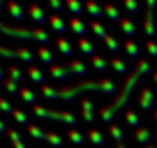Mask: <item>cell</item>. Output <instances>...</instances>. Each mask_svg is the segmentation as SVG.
<instances>
[{
    "label": "cell",
    "instance_id": "cell-38",
    "mask_svg": "<svg viewBox=\"0 0 157 148\" xmlns=\"http://www.w3.org/2000/svg\"><path fill=\"white\" fill-rule=\"evenodd\" d=\"M42 95H44V97L46 99H58V90H56V88H51V86H42Z\"/></svg>",
    "mask_w": 157,
    "mask_h": 148
},
{
    "label": "cell",
    "instance_id": "cell-40",
    "mask_svg": "<svg viewBox=\"0 0 157 148\" xmlns=\"http://www.w3.org/2000/svg\"><path fill=\"white\" fill-rule=\"evenodd\" d=\"M111 65H113V67H116V69H118L120 74H127V65H125L123 60L118 58V56H116V58H111Z\"/></svg>",
    "mask_w": 157,
    "mask_h": 148
},
{
    "label": "cell",
    "instance_id": "cell-49",
    "mask_svg": "<svg viewBox=\"0 0 157 148\" xmlns=\"http://www.w3.org/2000/svg\"><path fill=\"white\" fill-rule=\"evenodd\" d=\"M152 76H155V81H157V69H155V72H152Z\"/></svg>",
    "mask_w": 157,
    "mask_h": 148
},
{
    "label": "cell",
    "instance_id": "cell-24",
    "mask_svg": "<svg viewBox=\"0 0 157 148\" xmlns=\"http://www.w3.org/2000/svg\"><path fill=\"white\" fill-rule=\"evenodd\" d=\"M78 46H81L83 56H90V58H93V56H97V51H95V44H93V42H88L86 37H81V40H78Z\"/></svg>",
    "mask_w": 157,
    "mask_h": 148
},
{
    "label": "cell",
    "instance_id": "cell-21",
    "mask_svg": "<svg viewBox=\"0 0 157 148\" xmlns=\"http://www.w3.org/2000/svg\"><path fill=\"white\" fill-rule=\"evenodd\" d=\"M56 44H58L60 53H63L65 58H72V44L67 42V37H58V40H56Z\"/></svg>",
    "mask_w": 157,
    "mask_h": 148
},
{
    "label": "cell",
    "instance_id": "cell-47",
    "mask_svg": "<svg viewBox=\"0 0 157 148\" xmlns=\"http://www.w3.org/2000/svg\"><path fill=\"white\" fill-rule=\"evenodd\" d=\"M0 81H5V72H2V67H0Z\"/></svg>",
    "mask_w": 157,
    "mask_h": 148
},
{
    "label": "cell",
    "instance_id": "cell-25",
    "mask_svg": "<svg viewBox=\"0 0 157 148\" xmlns=\"http://www.w3.org/2000/svg\"><path fill=\"white\" fill-rule=\"evenodd\" d=\"M65 5H67V10L72 12V16H81L83 14V7H86V5H81V0H67Z\"/></svg>",
    "mask_w": 157,
    "mask_h": 148
},
{
    "label": "cell",
    "instance_id": "cell-31",
    "mask_svg": "<svg viewBox=\"0 0 157 148\" xmlns=\"http://www.w3.org/2000/svg\"><path fill=\"white\" fill-rule=\"evenodd\" d=\"M104 14L109 16V19L111 21H116V23H120V14H118V10L116 7L111 5V2H106V5H104Z\"/></svg>",
    "mask_w": 157,
    "mask_h": 148
},
{
    "label": "cell",
    "instance_id": "cell-29",
    "mask_svg": "<svg viewBox=\"0 0 157 148\" xmlns=\"http://www.w3.org/2000/svg\"><path fill=\"white\" fill-rule=\"evenodd\" d=\"M2 88H5V90H7V93H10V95H19V93H21V88H19V84H16V81H12V79H10V76H7V79H5V81H2Z\"/></svg>",
    "mask_w": 157,
    "mask_h": 148
},
{
    "label": "cell",
    "instance_id": "cell-15",
    "mask_svg": "<svg viewBox=\"0 0 157 148\" xmlns=\"http://www.w3.org/2000/svg\"><path fill=\"white\" fill-rule=\"evenodd\" d=\"M28 14L35 19V23H44V21L49 19V16L44 14V10H42L39 5H30V7H28Z\"/></svg>",
    "mask_w": 157,
    "mask_h": 148
},
{
    "label": "cell",
    "instance_id": "cell-9",
    "mask_svg": "<svg viewBox=\"0 0 157 148\" xmlns=\"http://www.w3.org/2000/svg\"><path fill=\"white\" fill-rule=\"evenodd\" d=\"M49 23H51V28H53L60 37H63L65 30H67V23L63 21V16H60V14H51V16H49Z\"/></svg>",
    "mask_w": 157,
    "mask_h": 148
},
{
    "label": "cell",
    "instance_id": "cell-14",
    "mask_svg": "<svg viewBox=\"0 0 157 148\" xmlns=\"http://www.w3.org/2000/svg\"><path fill=\"white\" fill-rule=\"evenodd\" d=\"M88 139L95 143V148H104V134H102V130L90 127V130H88Z\"/></svg>",
    "mask_w": 157,
    "mask_h": 148
},
{
    "label": "cell",
    "instance_id": "cell-51",
    "mask_svg": "<svg viewBox=\"0 0 157 148\" xmlns=\"http://www.w3.org/2000/svg\"><path fill=\"white\" fill-rule=\"evenodd\" d=\"M146 148H157V146H152V143H150V146H146Z\"/></svg>",
    "mask_w": 157,
    "mask_h": 148
},
{
    "label": "cell",
    "instance_id": "cell-27",
    "mask_svg": "<svg viewBox=\"0 0 157 148\" xmlns=\"http://www.w3.org/2000/svg\"><path fill=\"white\" fill-rule=\"evenodd\" d=\"M67 139L74 143V146H83V141H86V139H83V134L78 132V130H72V127L67 130Z\"/></svg>",
    "mask_w": 157,
    "mask_h": 148
},
{
    "label": "cell",
    "instance_id": "cell-34",
    "mask_svg": "<svg viewBox=\"0 0 157 148\" xmlns=\"http://www.w3.org/2000/svg\"><path fill=\"white\" fill-rule=\"evenodd\" d=\"M7 76H10L12 81H16V84H21V81H23V72H21L19 67H14V65H10V69H7Z\"/></svg>",
    "mask_w": 157,
    "mask_h": 148
},
{
    "label": "cell",
    "instance_id": "cell-50",
    "mask_svg": "<svg viewBox=\"0 0 157 148\" xmlns=\"http://www.w3.org/2000/svg\"><path fill=\"white\" fill-rule=\"evenodd\" d=\"M2 7H5V2H2V0H0V10H2Z\"/></svg>",
    "mask_w": 157,
    "mask_h": 148
},
{
    "label": "cell",
    "instance_id": "cell-8",
    "mask_svg": "<svg viewBox=\"0 0 157 148\" xmlns=\"http://www.w3.org/2000/svg\"><path fill=\"white\" fill-rule=\"evenodd\" d=\"M7 12L12 14L14 21H23L25 19V12H23V7L19 5V0H10V2H7Z\"/></svg>",
    "mask_w": 157,
    "mask_h": 148
},
{
    "label": "cell",
    "instance_id": "cell-41",
    "mask_svg": "<svg viewBox=\"0 0 157 148\" xmlns=\"http://www.w3.org/2000/svg\"><path fill=\"white\" fill-rule=\"evenodd\" d=\"M123 5L127 7L132 14H139V10H141V7H139V0H123Z\"/></svg>",
    "mask_w": 157,
    "mask_h": 148
},
{
    "label": "cell",
    "instance_id": "cell-30",
    "mask_svg": "<svg viewBox=\"0 0 157 148\" xmlns=\"http://www.w3.org/2000/svg\"><path fill=\"white\" fill-rule=\"evenodd\" d=\"M12 116H14V120H16L19 125H25V127L30 125V120H28V114H25L23 109H14V114H12Z\"/></svg>",
    "mask_w": 157,
    "mask_h": 148
},
{
    "label": "cell",
    "instance_id": "cell-35",
    "mask_svg": "<svg viewBox=\"0 0 157 148\" xmlns=\"http://www.w3.org/2000/svg\"><path fill=\"white\" fill-rule=\"evenodd\" d=\"M90 28H93V33L97 35V37H99L102 42H104V40L109 37V33H106V30L102 28V23H99V21H93V23H90Z\"/></svg>",
    "mask_w": 157,
    "mask_h": 148
},
{
    "label": "cell",
    "instance_id": "cell-54",
    "mask_svg": "<svg viewBox=\"0 0 157 148\" xmlns=\"http://www.w3.org/2000/svg\"><path fill=\"white\" fill-rule=\"evenodd\" d=\"M0 25H2V23H0Z\"/></svg>",
    "mask_w": 157,
    "mask_h": 148
},
{
    "label": "cell",
    "instance_id": "cell-12",
    "mask_svg": "<svg viewBox=\"0 0 157 148\" xmlns=\"http://www.w3.org/2000/svg\"><path fill=\"white\" fill-rule=\"evenodd\" d=\"M86 10L90 12V16H93L95 21L102 19V14H104V7H99L97 0H86Z\"/></svg>",
    "mask_w": 157,
    "mask_h": 148
},
{
    "label": "cell",
    "instance_id": "cell-10",
    "mask_svg": "<svg viewBox=\"0 0 157 148\" xmlns=\"http://www.w3.org/2000/svg\"><path fill=\"white\" fill-rule=\"evenodd\" d=\"M49 74L53 76L56 81H65V79L69 76V69H67V65H65V67H63V65H51V67H49Z\"/></svg>",
    "mask_w": 157,
    "mask_h": 148
},
{
    "label": "cell",
    "instance_id": "cell-13",
    "mask_svg": "<svg viewBox=\"0 0 157 148\" xmlns=\"http://www.w3.org/2000/svg\"><path fill=\"white\" fill-rule=\"evenodd\" d=\"M69 28L74 30V35H76L78 40L86 37V25H83V21L78 19V16H72V19H69Z\"/></svg>",
    "mask_w": 157,
    "mask_h": 148
},
{
    "label": "cell",
    "instance_id": "cell-33",
    "mask_svg": "<svg viewBox=\"0 0 157 148\" xmlns=\"http://www.w3.org/2000/svg\"><path fill=\"white\" fill-rule=\"evenodd\" d=\"M90 63H93L95 65V67H97L99 69V72H104V69H109V60L106 58H102V56H93V58H90Z\"/></svg>",
    "mask_w": 157,
    "mask_h": 148
},
{
    "label": "cell",
    "instance_id": "cell-48",
    "mask_svg": "<svg viewBox=\"0 0 157 148\" xmlns=\"http://www.w3.org/2000/svg\"><path fill=\"white\" fill-rule=\"evenodd\" d=\"M116 148H127V146H125V143H118V146Z\"/></svg>",
    "mask_w": 157,
    "mask_h": 148
},
{
    "label": "cell",
    "instance_id": "cell-16",
    "mask_svg": "<svg viewBox=\"0 0 157 148\" xmlns=\"http://www.w3.org/2000/svg\"><path fill=\"white\" fill-rule=\"evenodd\" d=\"M67 69H69V74H78V76L88 74V67H86L81 60H69V63H67Z\"/></svg>",
    "mask_w": 157,
    "mask_h": 148
},
{
    "label": "cell",
    "instance_id": "cell-23",
    "mask_svg": "<svg viewBox=\"0 0 157 148\" xmlns=\"http://www.w3.org/2000/svg\"><path fill=\"white\" fill-rule=\"evenodd\" d=\"M125 120H127V123L132 125L134 130L141 127V116H139V111H132V109H127V114H125Z\"/></svg>",
    "mask_w": 157,
    "mask_h": 148
},
{
    "label": "cell",
    "instance_id": "cell-44",
    "mask_svg": "<svg viewBox=\"0 0 157 148\" xmlns=\"http://www.w3.org/2000/svg\"><path fill=\"white\" fill-rule=\"evenodd\" d=\"M49 5L53 7L56 14H58V12H63V0H49Z\"/></svg>",
    "mask_w": 157,
    "mask_h": 148
},
{
    "label": "cell",
    "instance_id": "cell-28",
    "mask_svg": "<svg viewBox=\"0 0 157 148\" xmlns=\"http://www.w3.org/2000/svg\"><path fill=\"white\" fill-rule=\"evenodd\" d=\"M19 95H21V99H23L25 104H33V107L37 104V95H35L30 88H21V93H19Z\"/></svg>",
    "mask_w": 157,
    "mask_h": 148
},
{
    "label": "cell",
    "instance_id": "cell-11",
    "mask_svg": "<svg viewBox=\"0 0 157 148\" xmlns=\"http://www.w3.org/2000/svg\"><path fill=\"white\" fill-rule=\"evenodd\" d=\"M81 109H83V120L86 123H93L95 120V104L90 99H81Z\"/></svg>",
    "mask_w": 157,
    "mask_h": 148
},
{
    "label": "cell",
    "instance_id": "cell-37",
    "mask_svg": "<svg viewBox=\"0 0 157 148\" xmlns=\"http://www.w3.org/2000/svg\"><path fill=\"white\" fill-rule=\"evenodd\" d=\"M109 130H111V137L116 139L118 143H123V141H125V132H123V130H120V127H118V125H111V127H109Z\"/></svg>",
    "mask_w": 157,
    "mask_h": 148
},
{
    "label": "cell",
    "instance_id": "cell-3",
    "mask_svg": "<svg viewBox=\"0 0 157 148\" xmlns=\"http://www.w3.org/2000/svg\"><path fill=\"white\" fill-rule=\"evenodd\" d=\"M0 33L12 37V40H23V42H39L42 46H46L51 42V35L42 28H14V25H0Z\"/></svg>",
    "mask_w": 157,
    "mask_h": 148
},
{
    "label": "cell",
    "instance_id": "cell-17",
    "mask_svg": "<svg viewBox=\"0 0 157 148\" xmlns=\"http://www.w3.org/2000/svg\"><path fill=\"white\" fill-rule=\"evenodd\" d=\"M120 30H123L125 35H127V40H132V37H136V28H134V23L129 19H120Z\"/></svg>",
    "mask_w": 157,
    "mask_h": 148
},
{
    "label": "cell",
    "instance_id": "cell-42",
    "mask_svg": "<svg viewBox=\"0 0 157 148\" xmlns=\"http://www.w3.org/2000/svg\"><path fill=\"white\" fill-rule=\"evenodd\" d=\"M14 109H16V107H12L7 99L0 97V111H2V114H14Z\"/></svg>",
    "mask_w": 157,
    "mask_h": 148
},
{
    "label": "cell",
    "instance_id": "cell-19",
    "mask_svg": "<svg viewBox=\"0 0 157 148\" xmlns=\"http://www.w3.org/2000/svg\"><path fill=\"white\" fill-rule=\"evenodd\" d=\"M136 141L141 143V146H150L152 134L148 132V127H139V130H136Z\"/></svg>",
    "mask_w": 157,
    "mask_h": 148
},
{
    "label": "cell",
    "instance_id": "cell-5",
    "mask_svg": "<svg viewBox=\"0 0 157 148\" xmlns=\"http://www.w3.org/2000/svg\"><path fill=\"white\" fill-rule=\"evenodd\" d=\"M0 56L7 58V60H23V63H33L35 60V56L28 49H7L2 44H0Z\"/></svg>",
    "mask_w": 157,
    "mask_h": 148
},
{
    "label": "cell",
    "instance_id": "cell-7",
    "mask_svg": "<svg viewBox=\"0 0 157 148\" xmlns=\"http://www.w3.org/2000/svg\"><path fill=\"white\" fill-rule=\"evenodd\" d=\"M141 23H143V30H146V35L152 40V37L157 35V28H155V12H148V10H146V14H143V21H141Z\"/></svg>",
    "mask_w": 157,
    "mask_h": 148
},
{
    "label": "cell",
    "instance_id": "cell-53",
    "mask_svg": "<svg viewBox=\"0 0 157 148\" xmlns=\"http://www.w3.org/2000/svg\"><path fill=\"white\" fill-rule=\"evenodd\" d=\"M155 118H157V111H155Z\"/></svg>",
    "mask_w": 157,
    "mask_h": 148
},
{
    "label": "cell",
    "instance_id": "cell-45",
    "mask_svg": "<svg viewBox=\"0 0 157 148\" xmlns=\"http://www.w3.org/2000/svg\"><path fill=\"white\" fill-rule=\"evenodd\" d=\"M146 7H148V12H155L157 10V0H146Z\"/></svg>",
    "mask_w": 157,
    "mask_h": 148
},
{
    "label": "cell",
    "instance_id": "cell-1",
    "mask_svg": "<svg viewBox=\"0 0 157 148\" xmlns=\"http://www.w3.org/2000/svg\"><path fill=\"white\" fill-rule=\"evenodd\" d=\"M152 72H155V69H152V65L148 63V60H139V63H136V69L127 74V81H125V86L120 88V95L116 97V102L109 104V107H104L102 111H99V118H102L104 123H111V120L118 116V111H120V109H123L125 104L129 102V97H132V93H134V88H136V84L141 81V76H146V74H152Z\"/></svg>",
    "mask_w": 157,
    "mask_h": 148
},
{
    "label": "cell",
    "instance_id": "cell-32",
    "mask_svg": "<svg viewBox=\"0 0 157 148\" xmlns=\"http://www.w3.org/2000/svg\"><path fill=\"white\" fill-rule=\"evenodd\" d=\"M28 134L33 139H37V141H42V139H46V132L42 127H37V125H28Z\"/></svg>",
    "mask_w": 157,
    "mask_h": 148
},
{
    "label": "cell",
    "instance_id": "cell-46",
    "mask_svg": "<svg viewBox=\"0 0 157 148\" xmlns=\"http://www.w3.org/2000/svg\"><path fill=\"white\" fill-rule=\"evenodd\" d=\"M7 130H10V127H7V125H5V123H2V120H0V137H2V134H5V132H7Z\"/></svg>",
    "mask_w": 157,
    "mask_h": 148
},
{
    "label": "cell",
    "instance_id": "cell-4",
    "mask_svg": "<svg viewBox=\"0 0 157 148\" xmlns=\"http://www.w3.org/2000/svg\"><path fill=\"white\" fill-rule=\"evenodd\" d=\"M33 111H35L37 118H44V120H63V123H67L69 127L76 125V118L72 116V111H53V109H44V107H39V104H35Z\"/></svg>",
    "mask_w": 157,
    "mask_h": 148
},
{
    "label": "cell",
    "instance_id": "cell-2",
    "mask_svg": "<svg viewBox=\"0 0 157 148\" xmlns=\"http://www.w3.org/2000/svg\"><path fill=\"white\" fill-rule=\"evenodd\" d=\"M83 93H109V95H113L116 93V84L109 81V79H102V81H78V84L60 88L58 90V99L72 102V99L81 97Z\"/></svg>",
    "mask_w": 157,
    "mask_h": 148
},
{
    "label": "cell",
    "instance_id": "cell-26",
    "mask_svg": "<svg viewBox=\"0 0 157 148\" xmlns=\"http://www.w3.org/2000/svg\"><path fill=\"white\" fill-rule=\"evenodd\" d=\"M7 137H10V141H12V146L14 148H28L23 143V139H21V134L16 132V130H7Z\"/></svg>",
    "mask_w": 157,
    "mask_h": 148
},
{
    "label": "cell",
    "instance_id": "cell-18",
    "mask_svg": "<svg viewBox=\"0 0 157 148\" xmlns=\"http://www.w3.org/2000/svg\"><path fill=\"white\" fill-rule=\"evenodd\" d=\"M28 79L35 81V84H39V86H44V72H42L39 67H35V65H30V69H28Z\"/></svg>",
    "mask_w": 157,
    "mask_h": 148
},
{
    "label": "cell",
    "instance_id": "cell-20",
    "mask_svg": "<svg viewBox=\"0 0 157 148\" xmlns=\"http://www.w3.org/2000/svg\"><path fill=\"white\" fill-rule=\"evenodd\" d=\"M123 49H125V53H127V58H132V60L139 58V46L134 44V40H125Z\"/></svg>",
    "mask_w": 157,
    "mask_h": 148
},
{
    "label": "cell",
    "instance_id": "cell-22",
    "mask_svg": "<svg viewBox=\"0 0 157 148\" xmlns=\"http://www.w3.org/2000/svg\"><path fill=\"white\" fill-rule=\"evenodd\" d=\"M37 58L42 60V63H46L49 67H51V65H56V63H53V53H51L46 46H39V49H37Z\"/></svg>",
    "mask_w": 157,
    "mask_h": 148
},
{
    "label": "cell",
    "instance_id": "cell-43",
    "mask_svg": "<svg viewBox=\"0 0 157 148\" xmlns=\"http://www.w3.org/2000/svg\"><path fill=\"white\" fill-rule=\"evenodd\" d=\"M146 49H148V53H150V58L157 60V44H155V40H148L146 42Z\"/></svg>",
    "mask_w": 157,
    "mask_h": 148
},
{
    "label": "cell",
    "instance_id": "cell-6",
    "mask_svg": "<svg viewBox=\"0 0 157 148\" xmlns=\"http://www.w3.org/2000/svg\"><path fill=\"white\" fill-rule=\"evenodd\" d=\"M139 107L146 109V111H152V107H155V93H152L150 88L139 90Z\"/></svg>",
    "mask_w": 157,
    "mask_h": 148
},
{
    "label": "cell",
    "instance_id": "cell-36",
    "mask_svg": "<svg viewBox=\"0 0 157 148\" xmlns=\"http://www.w3.org/2000/svg\"><path fill=\"white\" fill-rule=\"evenodd\" d=\"M104 44H106L109 49H111V53H118V51H120V42H118L116 37L111 35V33H109V37L104 40Z\"/></svg>",
    "mask_w": 157,
    "mask_h": 148
},
{
    "label": "cell",
    "instance_id": "cell-52",
    "mask_svg": "<svg viewBox=\"0 0 157 148\" xmlns=\"http://www.w3.org/2000/svg\"><path fill=\"white\" fill-rule=\"evenodd\" d=\"M30 2H33V5H37V0H30Z\"/></svg>",
    "mask_w": 157,
    "mask_h": 148
},
{
    "label": "cell",
    "instance_id": "cell-39",
    "mask_svg": "<svg viewBox=\"0 0 157 148\" xmlns=\"http://www.w3.org/2000/svg\"><path fill=\"white\" fill-rule=\"evenodd\" d=\"M44 141L53 143L56 148H63V139H60V137H58V134H56V132H46V139H44Z\"/></svg>",
    "mask_w": 157,
    "mask_h": 148
}]
</instances>
